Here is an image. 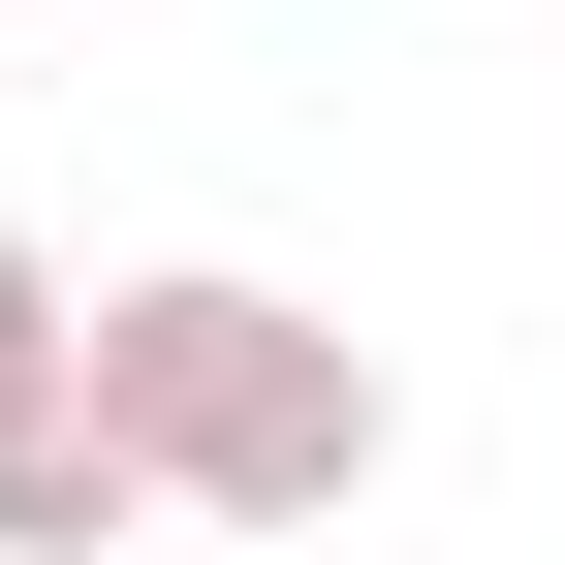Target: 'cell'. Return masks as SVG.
<instances>
[{"label":"cell","instance_id":"1","mask_svg":"<svg viewBox=\"0 0 565 565\" xmlns=\"http://www.w3.org/2000/svg\"><path fill=\"white\" fill-rule=\"evenodd\" d=\"M95 408L158 440V503L189 534H345L377 503V345L315 315V282H221V252H158V282H95Z\"/></svg>","mask_w":565,"mask_h":565},{"label":"cell","instance_id":"2","mask_svg":"<svg viewBox=\"0 0 565 565\" xmlns=\"http://www.w3.org/2000/svg\"><path fill=\"white\" fill-rule=\"evenodd\" d=\"M126 534H189V503H158V440L95 408V345L0 377V565H126Z\"/></svg>","mask_w":565,"mask_h":565},{"label":"cell","instance_id":"3","mask_svg":"<svg viewBox=\"0 0 565 565\" xmlns=\"http://www.w3.org/2000/svg\"><path fill=\"white\" fill-rule=\"evenodd\" d=\"M63 345H95V282H63L32 221H0V377H63Z\"/></svg>","mask_w":565,"mask_h":565}]
</instances>
